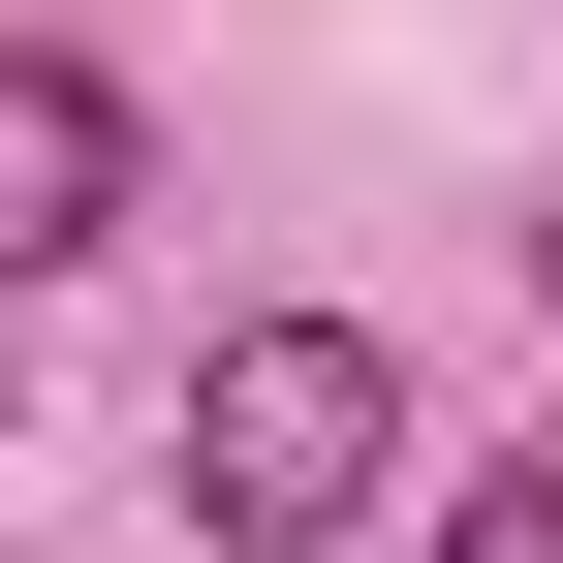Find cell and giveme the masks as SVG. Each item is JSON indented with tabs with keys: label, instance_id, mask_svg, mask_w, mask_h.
Listing matches in <instances>:
<instances>
[{
	"label": "cell",
	"instance_id": "cell-4",
	"mask_svg": "<svg viewBox=\"0 0 563 563\" xmlns=\"http://www.w3.org/2000/svg\"><path fill=\"white\" fill-rule=\"evenodd\" d=\"M0 407H32V344H0Z\"/></svg>",
	"mask_w": 563,
	"mask_h": 563
},
{
	"label": "cell",
	"instance_id": "cell-1",
	"mask_svg": "<svg viewBox=\"0 0 563 563\" xmlns=\"http://www.w3.org/2000/svg\"><path fill=\"white\" fill-rule=\"evenodd\" d=\"M407 501V344L376 313H220L188 344V532L220 563H344Z\"/></svg>",
	"mask_w": 563,
	"mask_h": 563
},
{
	"label": "cell",
	"instance_id": "cell-3",
	"mask_svg": "<svg viewBox=\"0 0 563 563\" xmlns=\"http://www.w3.org/2000/svg\"><path fill=\"white\" fill-rule=\"evenodd\" d=\"M439 563H563V470H470V501H439Z\"/></svg>",
	"mask_w": 563,
	"mask_h": 563
},
{
	"label": "cell",
	"instance_id": "cell-2",
	"mask_svg": "<svg viewBox=\"0 0 563 563\" xmlns=\"http://www.w3.org/2000/svg\"><path fill=\"white\" fill-rule=\"evenodd\" d=\"M125 220H157V125H125V63H95V32H0V313H32V282H95Z\"/></svg>",
	"mask_w": 563,
	"mask_h": 563
}]
</instances>
